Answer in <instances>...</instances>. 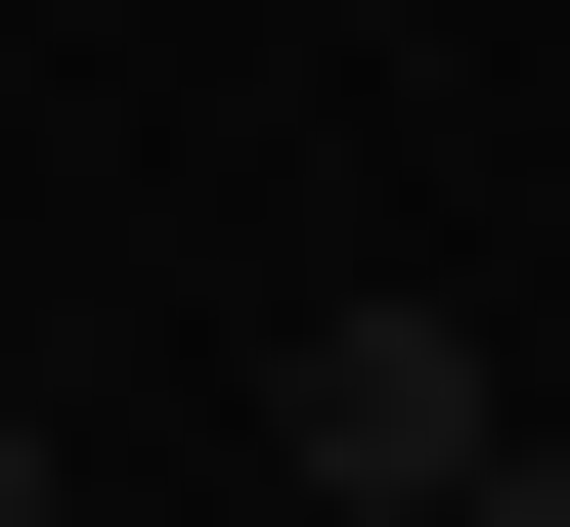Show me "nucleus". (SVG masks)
I'll use <instances>...</instances> for the list:
<instances>
[{
	"label": "nucleus",
	"instance_id": "f257e3e1",
	"mask_svg": "<svg viewBox=\"0 0 570 527\" xmlns=\"http://www.w3.org/2000/svg\"><path fill=\"white\" fill-rule=\"evenodd\" d=\"M264 440H307V527H439V484L527 440V396H483V308H395V264H352V308L264 352Z\"/></svg>",
	"mask_w": 570,
	"mask_h": 527
},
{
	"label": "nucleus",
	"instance_id": "f03ea898",
	"mask_svg": "<svg viewBox=\"0 0 570 527\" xmlns=\"http://www.w3.org/2000/svg\"><path fill=\"white\" fill-rule=\"evenodd\" d=\"M439 527H570V440H483V484H439Z\"/></svg>",
	"mask_w": 570,
	"mask_h": 527
},
{
	"label": "nucleus",
	"instance_id": "7ed1b4c3",
	"mask_svg": "<svg viewBox=\"0 0 570 527\" xmlns=\"http://www.w3.org/2000/svg\"><path fill=\"white\" fill-rule=\"evenodd\" d=\"M0 527H45V396H0Z\"/></svg>",
	"mask_w": 570,
	"mask_h": 527
}]
</instances>
